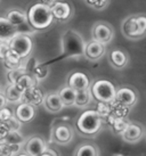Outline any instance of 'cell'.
<instances>
[{
    "mask_svg": "<svg viewBox=\"0 0 146 156\" xmlns=\"http://www.w3.org/2000/svg\"><path fill=\"white\" fill-rule=\"evenodd\" d=\"M26 73V69L24 66H20L17 69H9L7 72V79H8L9 83L12 84H15L17 82V80L21 78L22 75H24Z\"/></svg>",
    "mask_w": 146,
    "mask_h": 156,
    "instance_id": "4316f807",
    "label": "cell"
},
{
    "mask_svg": "<svg viewBox=\"0 0 146 156\" xmlns=\"http://www.w3.org/2000/svg\"><path fill=\"white\" fill-rule=\"evenodd\" d=\"M114 37V32L111 25L108 23L99 22L96 23L93 27V39L103 44H110Z\"/></svg>",
    "mask_w": 146,
    "mask_h": 156,
    "instance_id": "5b68a950",
    "label": "cell"
},
{
    "mask_svg": "<svg viewBox=\"0 0 146 156\" xmlns=\"http://www.w3.org/2000/svg\"><path fill=\"white\" fill-rule=\"evenodd\" d=\"M9 50H10L9 42H0V59L1 61H4Z\"/></svg>",
    "mask_w": 146,
    "mask_h": 156,
    "instance_id": "d6a6232c",
    "label": "cell"
},
{
    "mask_svg": "<svg viewBox=\"0 0 146 156\" xmlns=\"http://www.w3.org/2000/svg\"><path fill=\"white\" fill-rule=\"evenodd\" d=\"M83 54L88 59L97 61L99 58H102L105 54V44H100L96 40H93L89 44H86Z\"/></svg>",
    "mask_w": 146,
    "mask_h": 156,
    "instance_id": "8fae6325",
    "label": "cell"
},
{
    "mask_svg": "<svg viewBox=\"0 0 146 156\" xmlns=\"http://www.w3.org/2000/svg\"><path fill=\"white\" fill-rule=\"evenodd\" d=\"M5 123H6V126H8L9 131H18L21 129V126H22V122L16 116H14V115L9 120H7Z\"/></svg>",
    "mask_w": 146,
    "mask_h": 156,
    "instance_id": "f1b7e54d",
    "label": "cell"
},
{
    "mask_svg": "<svg viewBox=\"0 0 146 156\" xmlns=\"http://www.w3.org/2000/svg\"><path fill=\"white\" fill-rule=\"evenodd\" d=\"M4 96L6 97L7 101H9V103H18V101L22 100L23 92L21 90H18L15 84L9 83L8 86L6 87V89H5Z\"/></svg>",
    "mask_w": 146,
    "mask_h": 156,
    "instance_id": "ffe728a7",
    "label": "cell"
},
{
    "mask_svg": "<svg viewBox=\"0 0 146 156\" xmlns=\"http://www.w3.org/2000/svg\"><path fill=\"white\" fill-rule=\"evenodd\" d=\"M97 112L100 116H105L110 113V108L108 107V103H99L97 106Z\"/></svg>",
    "mask_w": 146,
    "mask_h": 156,
    "instance_id": "e575fe53",
    "label": "cell"
},
{
    "mask_svg": "<svg viewBox=\"0 0 146 156\" xmlns=\"http://www.w3.org/2000/svg\"><path fill=\"white\" fill-rule=\"evenodd\" d=\"M24 149L29 156H40L47 152V146L40 137H32L25 144Z\"/></svg>",
    "mask_w": 146,
    "mask_h": 156,
    "instance_id": "ba28073f",
    "label": "cell"
},
{
    "mask_svg": "<svg viewBox=\"0 0 146 156\" xmlns=\"http://www.w3.org/2000/svg\"><path fill=\"white\" fill-rule=\"evenodd\" d=\"M136 22H137L138 29L141 31L143 37L146 35V15L141 14V15H136Z\"/></svg>",
    "mask_w": 146,
    "mask_h": 156,
    "instance_id": "f546056e",
    "label": "cell"
},
{
    "mask_svg": "<svg viewBox=\"0 0 146 156\" xmlns=\"http://www.w3.org/2000/svg\"><path fill=\"white\" fill-rule=\"evenodd\" d=\"M74 156H98V151L94 145L86 144L78 148Z\"/></svg>",
    "mask_w": 146,
    "mask_h": 156,
    "instance_id": "484cf974",
    "label": "cell"
},
{
    "mask_svg": "<svg viewBox=\"0 0 146 156\" xmlns=\"http://www.w3.org/2000/svg\"><path fill=\"white\" fill-rule=\"evenodd\" d=\"M115 100L123 107H133L137 103V94L131 88H120L116 90Z\"/></svg>",
    "mask_w": 146,
    "mask_h": 156,
    "instance_id": "52a82bcc",
    "label": "cell"
},
{
    "mask_svg": "<svg viewBox=\"0 0 146 156\" xmlns=\"http://www.w3.org/2000/svg\"><path fill=\"white\" fill-rule=\"evenodd\" d=\"M35 106L26 103H21L16 108L15 116L17 117L21 122H30L35 119Z\"/></svg>",
    "mask_w": 146,
    "mask_h": 156,
    "instance_id": "e0dca14e",
    "label": "cell"
},
{
    "mask_svg": "<svg viewBox=\"0 0 146 156\" xmlns=\"http://www.w3.org/2000/svg\"><path fill=\"white\" fill-rule=\"evenodd\" d=\"M43 105H45V108L47 109L48 112L52 113H58L64 108V104L60 99L58 92L48 94L43 99Z\"/></svg>",
    "mask_w": 146,
    "mask_h": 156,
    "instance_id": "5bb4252c",
    "label": "cell"
},
{
    "mask_svg": "<svg viewBox=\"0 0 146 156\" xmlns=\"http://www.w3.org/2000/svg\"><path fill=\"white\" fill-rule=\"evenodd\" d=\"M127 126H128V123H125L122 119H115V120L113 121V128H114V130H115L116 132L122 133V132L125 131L126 128H127Z\"/></svg>",
    "mask_w": 146,
    "mask_h": 156,
    "instance_id": "1f68e13d",
    "label": "cell"
},
{
    "mask_svg": "<svg viewBox=\"0 0 146 156\" xmlns=\"http://www.w3.org/2000/svg\"><path fill=\"white\" fill-rule=\"evenodd\" d=\"M121 136L126 143H137L143 137V128L138 123H128V126L121 133Z\"/></svg>",
    "mask_w": 146,
    "mask_h": 156,
    "instance_id": "9c48e42d",
    "label": "cell"
},
{
    "mask_svg": "<svg viewBox=\"0 0 146 156\" xmlns=\"http://www.w3.org/2000/svg\"><path fill=\"white\" fill-rule=\"evenodd\" d=\"M7 20L12 23L14 26H18L23 25L27 22V15L25 13H23L21 10H17V9H14V10H10L7 14Z\"/></svg>",
    "mask_w": 146,
    "mask_h": 156,
    "instance_id": "d6986e66",
    "label": "cell"
},
{
    "mask_svg": "<svg viewBox=\"0 0 146 156\" xmlns=\"http://www.w3.org/2000/svg\"><path fill=\"white\" fill-rule=\"evenodd\" d=\"M43 99H45V96L41 92V90L37 87H32L23 92L21 101L30 104L32 106H39L41 103H43Z\"/></svg>",
    "mask_w": 146,
    "mask_h": 156,
    "instance_id": "4fadbf2b",
    "label": "cell"
},
{
    "mask_svg": "<svg viewBox=\"0 0 146 156\" xmlns=\"http://www.w3.org/2000/svg\"><path fill=\"white\" fill-rule=\"evenodd\" d=\"M128 55L122 49H113L110 54V63L114 69H121L128 64Z\"/></svg>",
    "mask_w": 146,
    "mask_h": 156,
    "instance_id": "2e32d148",
    "label": "cell"
},
{
    "mask_svg": "<svg viewBox=\"0 0 146 156\" xmlns=\"http://www.w3.org/2000/svg\"><path fill=\"white\" fill-rule=\"evenodd\" d=\"M0 90H1V86H0Z\"/></svg>",
    "mask_w": 146,
    "mask_h": 156,
    "instance_id": "60d3db41",
    "label": "cell"
},
{
    "mask_svg": "<svg viewBox=\"0 0 146 156\" xmlns=\"http://www.w3.org/2000/svg\"><path fill=\"white\" fill-rule=\"evenodd\" d=\"M73 138V132L71 128L65 124L58 126L54 130V141L60 145H66L69 144Z\"/></svg>",
    "mask_w": 146,
    "mask_h": 156,
    "instance_id": "9a60e30c",
    "label": "cell"
},
{
    "mask_svg": "<svg viewBox=\"0 0 146 156\" xmlns=\"http://www.w3.org/2000/svg\"><path fill=\"white\" fill-rule=\"evenodd\" d=\"M5 64L7 65V67H9L10 69H17L21 66V57L18 56L16 52H14L12 49L8 51V54L5 57Z\"/></svg>",
    "mask_w": 146,
    "mask_h": 156,
    "instance_id": "d4e9b609",
    "label": "cell"
},
{
    "mask_svg": "<svg viewBox=\"0 0 146 156\" xmlns=\"http://www.w3.org/2000/svg\"><path fill=\"white\" fill-rule=\"evenodd\" d=\"M40 156H53V155H50V154H48V153L46 152V153H43L42 155H40Z\"/></svg>",
    "mask_w": 146,
    "mask_h": 156,
    "instance_id": "f35d334b",
    "label": "cell"
},
{
    "mask_svg": "<svg viewBox=\"0 0 146 156\" xmlns=\"http://www.w3.org/2000/svg\"><path fill=\"white\" fill-rule=\"evenodd\" d=\"M17 33V27L9 22L7 17H0V42H9Z\"/></svg>",
    "mask_w": 146,
    "mask_h": 156,
    "instance_id": "30bf717a",
    "label": "cell"
},
{
    "mask_svg": "<svg viewBox=\"0 0 146 156\" xmlns=\"http://www.w3.org/2000/svg\"><path fill=\"white\" fill-rule=\"evenodd\" d=\"M60 99L63 101L64 106H73L75 103V95H77V91L72 89L71 87H64L62 88L58 92Z\"/></svg>",
    "mask_w": 146,
    "mask_h": 156,
    "instance_id": "44dd1931",
    "label": "cell"
},
{
    "mask_svg": "<svg viewBox=\"0 0 146 156\" xmlns=\"http://www.w3.org/2000/svg\"><path fill=\"white\" fill-rule=\"evenodd\" d=\"M20 148L10 146L7 143H1L0 144V156H14Z\"/></svg>",
    "mask_w": 146,
    "mask_h": 156,
    "instance_id": "83f0119b",
    "label": "cell"
},
{
    "mask_svg": "<svg viewBox=\"0 0 146 156\" xmlns=\"http://www.w3.org/2000/svg\"><path fill=\"white\" fill-rule=\"evenodd\" d=\"M77 128L81 133L86 136H94L102 128V116L97 111L88 109L79 116L77 121Z\"/></svg>",
    "mask_w": 146,
    "mask_h": 156,
    "instance_id": "7a4b0ae2",
    "label": "cell"
},
{
    "mask_svg": "<svg viewBox=\"0 0 146 156\" xmlns=\"http://www.w3.org/2000/svg\"><path fill=\"white\" fill-rule=\"evenodd\" d=\"M89 6H91L95 9H103L105 8L108 4V0H87Z\"/></svg>",
    "mask_w": 146,
    "mask_h": 156,
    "instance_id": "4dcf8cb0",
    "label": "cell"
},
{
    "mask_svg": "<svg viewBox=\"0 0 146 156\" xmlns=\"http://www.w3.org/2000/svg\"><path fill=\"white\" fill-rule=\"evenodd\" d=\"M91 95L99 103H112L115 100L116 89L108 80H98L91 87Z\"/></svg>",
    "mask_w": 146,
    "mask_h": 156,
    "instance_id": "3957f363",
    "label": "cell"
},
{
    "mask_svg": "<svg viewBox=\"0 0 146 156\" xmlns=\"http://www.w3.org/2000/svg\"><path fill=\"white\" fill-rule=\"evenodd\" d=\"M122 33L125 35L127 39L130 40H138V39H142L144 38L141 33V31L138 29L137 22H136V15H131L127 17L122 22Z\"/></svg>",
    "mask_w": 146,
    "mask_h": 156,
    "instance_id": "8992f818",
    "label": "cell"
},
{
    "mask_svg": "<svg viewBox=\"0 0 146 156\" xmlns=\"http://www.w3.org/2000/svg\"><path fill=\"white\" fill-rule=\"evenodd\" d=\"M12 116H13V114H12V111H10V109L6 108V107L0 109V122H6Z\"/></svg>",
    "mask_w": 146,
    "mask_h": 156,
    "instance_id": "836d02e7",
    "label": "cell"
},
{
    "mask_svg": "<svg viewBox=\"0 0 146 156\" xmlns=\"http://www.w3.org/2000/svg\"><path fill=\"white\" fill-rule=\"evenodd\" d=\"M27 21L37 30L47 29L54 21L52 8L42 2L33 5L27 13Z\"/></svg>",
    "mask_w": 146,
    "mask_h": 156,
    "instance_id": "6da1fadb",
    "label": "cell"
},
{
    "mask_svg": "<svg viewBox=\"0 0 146 156\" xmlns=\"http://www.w3.org/2000/svg\"><path fill=\"white\" fill-rule=\"evenodd\" d=\"M8 133H9L8 126H6L5 122H0V140H4L7 137Z\"/></svg>",
    "mask_w": 146,
    "mask_h": 156,
    "instance_id": "d590c367",
    "label": "cell"
},
{
    "mask_svg": "<svg viewBox=\"0 0 146 156\" xmlns=\"http://www.w3.org/2000/svg\"><path fill=\"white\" fill-rule=\"evenodd\" d=\"M7 104V99H6V97L4 96V94H0V109L4 108L5 106Z\"/></svg>",
    "mask_w": 146,
    "mask_h": 156,
    "instance_id": "8d00e7d4",
    "label": "cell"
},
{
    "mask_svg": "<svg viewBox=\"0 0 146 156\" xmlns=\"http://www.w3.org/2000/svg\"><path fill=\"white\" fill-rule=\"evenodd\" d=\"M5 143L9 144L10 146L20 148L21 145L24 143V138L18 131H9V133L7 134V137L4 139Z\"/></svg>",
    "mask_w": 146,
    "mask_h": 156,
    "instance_id": "cb8c5ba5",
    "label": "cell"
},
{
    "mask_svg": "<svg viewBox=\"0 0 146 156\" xmlns=\"http://www.w3.org/2000/svg\"><path fill=\"white\" fill-rule=\"evenodd\" d=\"M16 156H29V155L25 153V154H20V155H16Z\"/></svg>",
    "mask_w": 146,
    "mask_h": 156,
    "instance_id": "ab89813d",
    "label": "cell"
},
{
    "mask_svg": "<svg viewBox=\"0 0 146 156\" xmlns=\"http://www.w3.org/2000/svg\"><path fill=\"white\" fill-rule=\"evenodd\" d=\"M55 2H56V0H42V4L47 5V6H49V7H52Z\"/></svg>",
    "mask_w": 146,
    "mask_h": 156,
    "instance_id": "74e56055",
    "label": "cell"
},
{
    "mask_svg": "<svg viewBox=\"0 0 146 156\" xmlns=\"http://www.w3.org/2000/svg\"><path fill=\"white\" fill-rule=\"evenodd\" d=\"M9 46L14 52H16L21 58H24L30 55L33 44H32L30 37L23 34V33H17L9 41Z\"/></svg>",
    "mask_w": 146,
    "mask_h": 156,
    "instance_id": "277c9868",
    "label": "cell"
},
{
    "mask_svg": "<svg viewBox=\"0 0 146 156\" xmlns=\"http://www.w3.org/2000/svg\"><path fill=\"white\" fill-rule=\"evenodd\" d=\"M52 13L54 18L58 21H66L71 16V6L68 2H55L52 7Z\"/></svg>",
    "mask_w": 146,
    "mask_h": 156,
    "instance_id": "ac0fdd59",
    "label": "cell"
},
{
    "mask_svg": "<svg viewBox=\"0 0 146 156\" xmlns=\"http://www.w3.org/2000/svg\"><path fill=\"white\" fill-rule=\"evenodd\" d=\"M35 82H37L35 79H33L27 73H25L24 75H22L21 78L18 79L17 82L15 83V86L17 87L18 90H21L22 92H24V91L27 90V89H30V88L35 87Z\"/></svg>",
    "mask_w": 146,
    "mask_h": 156,
    "instance_id": "603a6c76",
    "label": "cell"
},
{
    "mask_svg": "<svg viewBox=\"0 0 146 156\" xmlns=\"http://www.w3.org/2000/svg\"><path fill=\"white\" fill-rule=\"evenodd\" d=\"M69 87H71L75 91L89 89V87H90V81H89V78L85 73H82V72H75V73H72L70 75Z\"/></svg>",
    "mask_w": 146,
    "mask_h": 156,
    "instance_id": "7c38bea8",
    "label": "cell"
},
{
    "mask_svg": "<svg viewBox=\"0 0 146 156\" xmlns=\"http://www.w3.org/2000/svg\"><path fill=\"white\" fill-rule=\"evenodd\" d=\"M93 99V95L89 89H85V90H78L77 95H75V103L74 105L78 107H86L91 103Z\"/></svg>",
    "mask_w": 146,
    "mask_h": 156,
    "instance_id": "7402d4cb",
    "label": "cell"
}]
</instances>
